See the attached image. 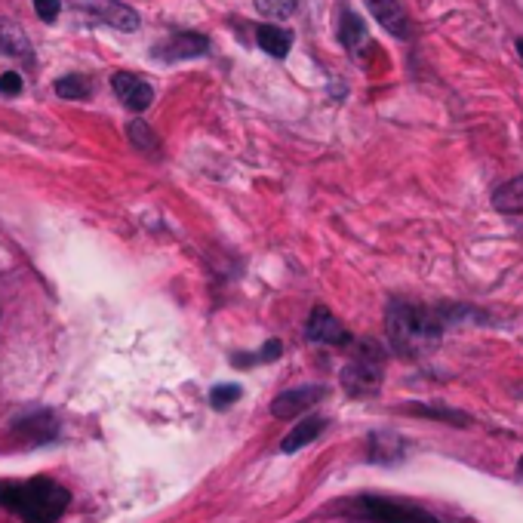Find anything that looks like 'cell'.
I'll list each match as a JSON object with an SVG mask.
<instances>
[{
	"label": "cell",
	"mask_w": 523,
	"mask_h": 523,
	"mask_svg": "<svg viewBox=\"0 0 523 523\" xmlns=\"http://www.w3.org/2000/svg\"><path fill=\"white\" fill-rule=\"evenodd\" d=\"M416 416H428V419H440V422H453V425H468V419L456 410H444V407H407Z\"/></svg>",
	"instance_id": "603a6c76"
},
{
	"label": "cell",
	"mask_w": 523,
	"mask_h": 523,
	"mask_svg": "<svg viewBox=\"0 0 523 523\" xmlns=\"http://www.w3.org/2000/svg\"><path fill=\"white\" fill-rule=\"evenodd\" d=\"M305 336L311 342H317V345H351V333L342 327V320L330 308H324V305H317L308 314Z\"/></svg>",
	"instance_id": "8992f818"
},
{
	"label": "cell",
	"mask_w": 523,
	"mask_h": 523,
	"mask_svg": "<svg viewBox=\"0 0 523 523\" xmlns=\"http://www.w3.org/2000/svg\"><path fill=\"white\" fill-rule=\"evenodd\" d=\"M84 10H90L99 22H105L117 31H136L139 28V13L127 4H120V0H90Z\"/></svg>",
	"instance_id": "8fae6325"
},
{
	"label": "cell",
	"mask_w": 523,
	"mask_h": 523,
	"mask_svg": "<svg viewBox=\"0 0 523 523\" xmlns=\"http://www.w3.org/2000/svg\"><path fill=\"white\" fill-rule=\"evenodd\" d=\"M348 511L370 523H437V517L428 514L425 508H413L385 496H357Z\"/></svg>",
	"instance_id": "277c9868"
},
{
	"label": "cell",
	"mask_w": 523,
	"mask_h": 523,
	"mask_svg": "<svg viewBox=\"0 0 523 523\" xmlns=\"http://www.w3.org/2000/svg\"><path fill=\"white\" fill-rule=\"evenodd\" d=\"M382 370H385V360H382L379 345L364 342L342 370V388L351 397H370L382 385Z\"/></svg>",
	"instance_id": "3957f363"
},
{
	"label": "cell",
	"mask_w": 523,
	"mask_h": 523,
	"mask_svg": "<svg viewBox=\"0 0 523 523\" xmlns=\"http://www.w3.org/2000/svg\"><path fill=\"white\" fill-rule=\"evenodd\" d=\"M34 10L44 22H56L62 13V0H34Z\"/></svg>",
	"instance_id": "d4e9b609"
},
{
	"label": "cell",
	"mask_w": 523,
	"mask_h": 523,
	"mask_svg": "<svg viewBox=\"0 0 523 523\" xmlns=\"http://www.w3.org/2000/svg\"><path fill=\"white\" fill-rule=\"evenodd\" d=\"M127 136L139 151H157V136L151 133V127L145 124V120H133V124L127 127Z\"/></svg>",
	"instance_id": "44dd1931"
},
{
	"label": "cell",
	"mask_w": 523,
	"mask_h": 523,
	"mask_svg": "<svg viewBox=\"0 0 523 523\" xmlns=\"http://www.w3.org/2000/svg\"><path fill=\"white\" fill-rule=\"evenodd\" d=\"M207 53H210V40L197 31H173L154 47V59H160V62H185V59H197Z\"/></svg>",
	"instance_id": "5b68a950"
},
{
	"label": "cell",
	"mask_w": 523,
	"mask_h": 523,
	"mask_svg": "<svg viewBox=\"0 0 523 523\" xmlns=\"http://www.w3.org/2000/svg\"><path fill=\"white\" fill-rule=\"evenodd\" d=\"M517 474L523 477V459H520V465H517Z\"/></svg>",
	"instance_id": "4316f807"
},
{
	"label": "cell",
	"mask_w": 523,
	"mask_h": 523,
	"mask_svg": "<svg viewBox=\"0 0 523 523\" xmlns=\"http://www.w3.org/2000/svg\"><path fill=\"white\" fill-rule=\"evenodd\" d=\"M493 207L508 216L523 213V176H514L511 182H505L502 188L493 191Z\"/></svg>",
	"instance_id": "9a60e30c"
},
{
	"label": "cell",
	"mask_w": 523,
	"mask_h": 523,
	"mask_svg": "<svg viewBox=\"0 0 523 523\" xmlns=\"http://www.w3.org/2000/svg\"><path fill=\"white\" fill-rule=\"evenodd\" d=\"M517 53H520V59H523V40H517Z\"/></svg>",
	"instance_id": "484cf974"
},
{
	"label": "cell",
	"mask_w": 523,
	"mask_h": 523,
	"mask_svg": "<svg viewBox=\"0 0 523 523\" xmlns=\"http://www.w3.org/2000/svg\"><path fill=\"white\" fill-rule=\"evenodd\" d=\"M385 327H388V339H391L394 351L404 357H419V354L431 351L440 342V336H444V320L434 311L419 308L404 299H394L388 305Z\"/></svg>",
	"instance_id": "7a4b0ae2"
},
{
	"label": "cell",
	"mask_w": 523,
	"mask_h": 523,
	"mask_svg": "<svg viewBox=\"0 0 523 523\" xmlns=\"http://www.w3.org/2000/svg\"><path fill=\"white\" fill-rule=\"evenodd\" d=\"M324 419L320 416H308V419H302L287 437H284V444H280V450L284 453H299L302 447H308V444H314V440L320 437V431H324Z\"/></svg>",
	"instance_id": "5bb4252c"
},
{
	"label": "cell",
	"mask_w": 523,
	"mask_h": 523,
	"mask_svg": "<svg viewBox=\"0 0 523 523\" xmlns=\"http://www.w3.org/2000/svg\"><path fill=\"white\" fill-rule=\"evenodd\" d=\"M293 40L296 37L290 28H280V25H259L256 28V44L271 59H287V53L293 50Z\"/></svg>",
	"instance_id": "7c38bea8"
},
{
	"label": "cell",
	"mask_w": 523,
	"mask_h": 523,
	"mask_svg": "<svg viewBox=\"0 0 523 523\" xmlns=\"http://www.w3.org/2000/svg\"><path fill=\"white\" fill-rule=\"evenodd\" d=\"M400 453H404V447H400V440L397 437H391V434H373L370 437V456H373V462H397L400 459Z\"/></svg>",
	"instance_id": "e0dca14e"
},
{
	"label": "cell",
	"mask_w": 523,
	"mask_h": 523,
	"mask_svg": "<svg viewBox=\"0 0 523 523\" xmlns=\"http://www.w3.org/2000/svg\"><path fill=\"white\" fill-rule=\"evenodd\" d=\"M299 7V0H256V10L265 16V19H290Z\"/></svg>",
	"instance_id": "d6986e66"
},
{
	"label": "cell",
	"mask_w": 523,
	"mask_h": 523,
	"mask_svg": "<svg viewBox=\"0 0 523 523\" xmlns=\"http://www.w3.org/2000/svg\"><path fill=\"white\" fill-rule=\"evenodd\" d=\"M240 394H244L240 385H216L210 391V404H213V410H228L231 404H237Z\"/></svg>",
	"instance_id": "7402d4cb"
},
{
	"label": "cell",
	"mask_w": 523,
	"mask_h": 523,
	"mask_svg": "<svg viewBox=\"0 0 523 523\" xmlns=\"http://www.w3.org/2000/svg\"><path fill=\"white\" fill-rule=\"evenodd\" d=\"M22 74L19 71H7L0 74V96H19L22 93Z\"/></svg>",
	"instance_id": "cb8c5ba5"
},
{
	"label": "cell",
	"mask_w": 523,
	"mask_h": 523,
	"mask_svg": "<svg viewBox=\"0 0 523 523\" xmlns=\"http://www.w3.org/2000/svg\"><path fill=\"white\" fill-rule=\"evenodd\" d=\"M327 388H320V385H302V388H293V391H284L280 397H274V404H271V413L277 419H293L305 410H311L317 400H324Z\"/></svg>",
	"instance_id": "30bf717a"
},
{
	"label": "cell",
	"mask_w": 523,
	"mask_h": 523,
	"mask_svg": "<svg viewBox=\"0 0 523 523\" xmlns=\"http://www.w3.org/2000/svg\"><path fill=\"white\" fill-rule=\"evenodd\" d=\"M111 90L130 111H145L154 102V87L133 71H117L111 77Z\"/></svg>",
	"instance_id": "ba28073f"
},
{
	"label": "cell",
	"mask_w": 523,
	"mask_h": 523,
	"mask_svg": "<svg viewBox=\"0 0 523 523\" xmlns=\"http://www.w3.org/2000/svg\"><path fill=\"white\" fill-rule=\"evenodd\" d=\"M284 354V345L280 342H265V348L259 354H234V367H253V364H265V360H274Z\"/></svg>",
	"instance_id": "ffe728a7"
},
{
	"label": "cell",
	"mask_w": 523,
	"mask_h": 523,
	"mask_svg": "<svg viewBox=\"0 0 523 523\" xmlns=\"http://www.w3.org/2000/svg\"><path fill=\"white\" fill-rule=\"evenodd\" d=\"M13 431L25 437L31 447H44L59 437V422L50 410H28L13 422Z\"/></svg>",
	"instance_id": "52a82bcc"
},
{
	"label": "cell",
	"mask_w": 523,
	"mask_h": 523,
	"mask_svg": "<svg viewBox=\"0 0 523 523\" xmlns=\"http://www.w3.org/2000/svg\"><path fill=\"white\" fill-rule=\"evenodd\" d=\"M71 505V493L53 477L0 480V508L16 514L22 523H56Z\"/></svg>",
	"instance_id": "6da1fadb"
},
{
	"label": "cell",
	"mask_w": 523,
	"mask_h": 523,
	"mask_svg": "<svg viewBox=\"0 0 523 523\" xmlns=\"http://www.w3.org/2000/svg\"><path fill=\"white\" fill-rule=\"evenodd\" d=\"M0 56H13V59H25L31 62V44L19 25H13L10 19H0Z\"/></svg>",
	"instance_id": "4fadbf2b"
},
{
	"label": "cell",
	"mask_w": 523,
	"mask_h": 523,
	"mask_svg": "<svg viewBox=\"0 0 523 523\" xmlns=\"http://www.w3.org/2000/svg\"><path fill=\"white\" fill-rule=\"evenodd\" d=\"M339 37H342V44L348 47V53H354V56H357V50H360V47H367V44H370V37H367V25L360 22V16H357V13H351V10H345V13H342V31H339Z\"/></svg>",
	"instance_id": "2e32d148"
},
{
	"label": "cell",
	"mask_w": 523,
	"mask_h": 523,
	"mask_svg": "<svg viewBox=\"0 0 523 523\" xmlns=\"http://www.w3.org/2000/svg\"><path fill=\"white\" fill-rule=\"evenodd\" d=\"M367 10L373 13V19L394 37L400 40H410L413 37V22H410V13L404 10L400 0H364Z\"/></svg>",
	"instance_id": "9c48e42d"
},
{
	"label": "cell",
	"mask_w": 523,
	"mask_h": 523,
	"mask_svg": "<svg viewBox=\"0 0 523 523\" xmlns=\"http://www.w3.org/2000/svg\"><path fill=\"white\" fill-rule=\"evenodd\" d=\"M93 93V84L84 77V74H68V77H59L56 80V96L62 99H87Z\"/></svg>",
	"instance_id": "ac0fdd59"
}]
</instances>
